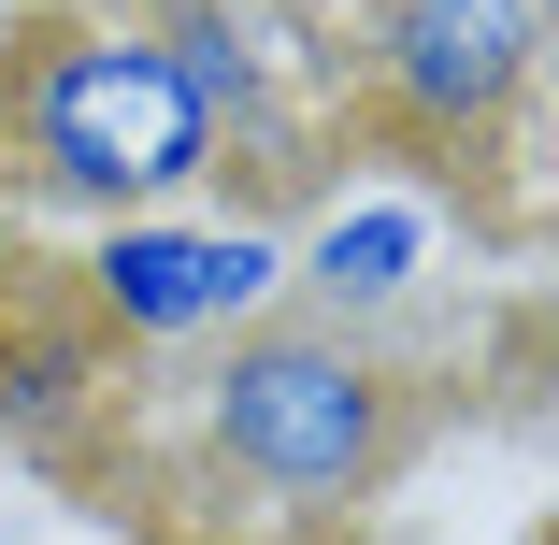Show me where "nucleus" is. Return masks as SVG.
I'll return each mask as SVG.
<instances>
[{
	"mask_svg": "<svg viewBox=\"0 0 559 545\" xmlns=\"http://www.w3.org/2000/svg\"><path fill=\"white\" fill-rule=\"evenodd\" d=\"M201 460L259 517L330 531V517L388 502V474L416 460V374H402L388 331L273 301L230 345H201Z\"/></svg>",
	"mask_w": 559,
	"mask_h": 545,
	"instance_id": "f257e3e1",
	"label": "nucleus"
},
{
	"mask_svg": "<svg viewBox=\"0 0 559 545\" xmlns=\"http://www.w3.org/2000/svg\"><path fill=\"white\" fill-rule=\"evenodd\" d=\"M0 173L58 215H158L215 187V130L144 15H44L0 44Z\"/></svg>",
	"mask_w": 559,
	"mask_h": 545,
	"instance_id": "f03ea898",
	"label": "nucleus"
},
{
	"mask_svg": "<svg viewBox=\"0 0 559 545\" xmlns=\"http://www.w3.org/2000/svg\"><path fill=\"white\" fill-rule=\"evenodd\" d=\"M173 44L215 173H245L259 215H287L330 158H345V15L330 0H130Z\"/></svg>",
	"mask_w": 559,
	"mask_h": 545,
	"instance_id": "7ed1b4c3",
	"label": "nucleus"
},
{
	"mask_svg": "<svg viewBox=\"0 0 559 545\" xmlns=\"http://www.w3.org/2000/svg\"><path fill=\"white\" fill-rule=\"evenodd\" d=\"M545 86V0H373L345 15V144L488 158Z\"/></svg>",
	"mask_w": 559,
	"mask_h": 545,
	"instance_id": "20e7f679",
	"label": "nucleus"
},
{
	"mask_svg": "<svg viewBox=\"0 0 559 545\" xmlns=\"http://www.w3.org/2000/svg\"><path fill=\"white\" fill-rule=\"evenodd\" d=\"M72 301L100 316V345H230L245 316H273L287 301V215H259V201H158V215H100L86 230V259H72Z\"/></svg>",
	"mask_w": 559,
	"mask_h": 545,
	"instance_id": "39448f33",
	"label": "nucleus"
},
{
	"mask_svg": "<svg viewBox=\"0 0 559 545\" xmlns=\"http://www.w3.org/2000/svg\"><path fill=\"white\" fill-rule=\"evenodd\" d=\"M444 173L460 158H402V144H345L301 201H287V301L301 316H345V331H388L416 287L460 259V201H444Z\"/></svg>",
	"mask_w": 559,
	"mask_h": 545,
	"instance_id": "423d86ee",
	"label": "nucleus"
},
{
	"mask_svg": "<svg viewBox=\"0 0 559 545\" xmlns=\"http://www.w3.org/2000/svg\"><path fill=\"white\" fill-rule=\"evenodd\" d=\"M100 402H116V345H100V316L58 287L29 301H0V446L15 460H58L100 430Z\"/></svg>",
	"mask_w": 559,
	"mask_h": 545,
	"instance_id": "0eeeda50",
	"label": "nucleus"
},
{
	"mask_svg": "<svg viewBox=\"0 0 559 545\" xmlns=\"http://www.w3.org/2000/svg\"><path fill=\"white\" fill-rule=\"evenodd\" d=\"M330 15H373V0H330Z\"/></svg>",
	"mask_w": 559,
	"mask_h": 545,
	"instance_id": "6e6552de",
	"label": "nucleus"
}]
</instances>
